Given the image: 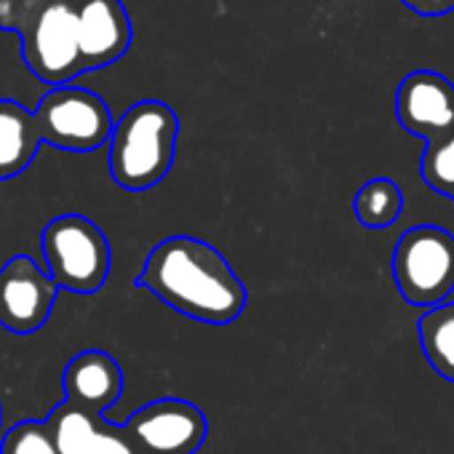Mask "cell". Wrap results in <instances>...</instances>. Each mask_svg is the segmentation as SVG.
Here are the masks:
<instances>
[{"label": "cell", "mask_w": 454, "mask_h": 454, "mask_svg": "<svg viewBox=\"0 0 454 454\" xmlns=\"http://www.w3.org/2000/svg\"><path fill=\"white\" fill-rule=\"evenodd\" d=\"M137 286L153 292L171 310L208 324H233L249 302L244 281L211 244L192 236L160 241L145 260Z\"/></svg>", "instance_id": "6da1fadb"}, {"label": "cell", "mask_w": 454, "mask_h": 454, "mask_svg": "<svg viewBox=\"0 0 454 454\" xmlns=\"http://www.w3.org/2000/svg\"><path fill=\"white\" fill-rule=\"evenodd\" d=\"M33 118L41 142L67 153H91L102 147L113 131V115L105 99L78 86L51 89L38 102Z\"/></svg>", "instance_id": "8992f818"}, {"label": "cell", "mask_w": 454, "mask_h": 454, "mask_svg": "<svg viewBox=\"0 0 454 454\" xmlns=\"http://www.w3.org/2000/svg\"><path fill=\"white\" fill-rule=\"evenodd\" d=\"M59 286L33 257L17 254L0 268V326L12 334H35L51 318Z\"/></svg>", "instance_id": "ba28073f"}, {"label": "cell", "mask_w": 454, "mask_h": 454, "mask_svg": "<svg viewBox=\"0 0 454 454\" xmlns=\"http://www.w3.org/2000/svg\"><path fill=\"white\" fill-rule=\"evenodd\" d=\"M123 433L139 454H195L208 435V419L184 398H158L137 409Z\"/></svg>", "instance_id": "52a82bcc"}, {"label": "cell", "mask_w": 454, "mask_h": 454, "mask_svg": "<svg viewBox=\"0 0 454 454\" xmlns=\"http://www.w3.org/2000/svg\"><path fill=\"white\" fill-rule=\"evenodd\" d=\"M41 145L33 113L14 99L0 102V182L25 174Z\"/></svg>", "instance_id": "4fadbf2b"}, {"label": "cell", "mask_w": 454, "mask_h": 454, "mask_svg": "<svg viewBox=\"0 0 454 454\" xmlns=\"http://www.w3.org/2000/svg\"><path fill=\"white\" fill-rule=\"evenodd\" d=\"M353 211H356V216H358V222L364 227H372V231H382V227H390L401 216V211H403V192L387 176L369 179L356 192Z\"/></svg>", "instance_id": "9a60e30c"}, {"label": "cell", "mask_w": 454, "mask_h": 454, "mask_svg": "<svg viewBox=\"0 0 454 454\" xmlns=\"http://www.w3.org/2000/svg\"><path fill=\"white\" fill-rule=\"evenodd\" d=\"M398 123L425 142H435L454 129V83L433 70L409 73L395 91Z\"/></svg>", "instance_id": "9c48e42d"}, {"label": "cell", "mask_w": 454, "mask_h": 454, "mask_svg": "<svg viewBox=\"0 0 454 454\" xmlns=\"http://www.w3.org/2000/svg\"><path fill=\"white\" fill-rule=\"evenodd\" d=\"M393 281L411 308H438L454 292V236L435 224L406 231L393 249Z\"/></svg>", "instance_id": "277c9868"}, {"label": "cell", "mask_w": 454, "mask_h": 454, "mask_svg": "<svg viewBox=\"0 0 454 454\" xmlns=\"http://www.w3.org/2000/svg\"><path fill=\"white\" fill-rule=\"evenodd\" d=\"M179 118L158 99L131 105L110 131L107 166L118 187L142 192L166 179L176 158Z\"/></svg>", "instance_id": "7a4b0ae2"}, {"label": "cell", "mask_w": 454, "mask_h": 454, "mask_svg": "<svg viewBox=\"0 0 454 454\" xmlns=\"http://www.w3.org/2000/svg\"><path fill=\"white\" fill-rule=\"evenodd\" d=\"M0 422H4V409H0Z\"/></svg>", "instance_id": "d6986e66"}, {"label": "cell", "mask_w": 454, "mask_h": 454, "mask_svg": "<svg viewBox=\"0 0 454 454\" xmlns=\"http://www.w3.org/2000/svg\"><path fill=\"white\" fill-rule=\"evenodd\" d=\"M417 334L433 372L454 382V302L430 308L419 318Z\"/></svg>", "instance_id": "5bb4252c"}, {"label": "cell", "mask_w": 454, "mask_h": 454, "mask_svg": "<svg viewBox=\"0 0 454 454\" xmlns=\"http://www.w3.org/2000/svg\"><path fill=\"white\" fill-rule=\"evenodd\" d=\"M49 278L73 294H94L105 286L113 249L102 227L83 214L54 216L41 233Z\"/></svg>", "instance_id": "3957f363"}, {"label": "cell", "mask_w": 454, "mask_h": 454, "mask_svg": "<svg viewBox=\"0 0 454 454\" xmlns=\"http://www.w3.org/2000/svg\"><path fill=\"white\" fill-rule=\"evenodd\" d=\"M59 454H139L123 425L107 422L102 414L86 411L67 401L57 403L46 417Z\"/></svg>", "instance_id": "8fae6325"}, {"label": "cell", "mask_w": 454, "mask_h": 454, "mask_svg": "<svg viewBox=\"0 0 454 454\" xmlns=\"http://www.w3.org/2000/svg\"><path fill=\"white\" fill-rule=\"evenodd\" d=\"M0 454H59L46 419H22L6 430Z\"/></svg>", "instance_id": "e0dca14e"}, {"label": "cell", "mask_w": 454, "mask_h": 454, "mask_svg": "<svg viewBox=\"0 0 454 454\" xmlns=\"http://www.w3.org/2000/svg\"><path fill=\"white\" fill-rule=\"evenodd\" d=\"M30 73L46 86H70L81 70L75 0H41L17 30Z\"/></svg>", "instance_id": "5b68a950"}, {"label": "cell", "mask_w": 454, "mask_h": 454, "mask_svg": "<svg viewBox=\"0 0 454 454\" xmlns=\"http://www.w3.org/2000/svg\"><path fill=\"white\" fill-rule=\"evenodd\" d=\"M401 4L419 17H443L454 12V0H401Z\"/></svg>", "instance_id": "ac0fdd59"}, {"label": "cell", "mask_w": 454, "mask_h": 454, "mask_svg": "<svg viewBox=\"0 0 454 454\" xmlns=\"http://www.w3.org/2000/svg\"><path fill=\"white\" fill-rule=\"evenodd\" d=\"M422 179L427 182L430 190L454 200V129L441 139L425 145Z\"/></svg>", "instance_id": "2e32d148"}, {"label": "cell", "mask_w": 454, "mask_h": 454, "mask_svg": "<svg viewBox=\"0 0 454 454\" xmlns=\"http://www.w3.org/2000/svg\"><path fill=\"white\" fill-rule=\"evenodd\" d=\"M65 401L94 414H105L123 393L121 364L105 350H83L62 372Z\"/></svg>", "instance_id": "7c38bea8"}, {"label": "cell", "mask_w": 454, "mask_h": 454, "mask_svg": "<svg viewBox=\"0 0 454 454\" xmlns=\"http://www.w3.org/2000/svg\"><path fill=\"white\" fill-rule=\"evenodd\" d=\"M81 70L118 62L131 46V20L121 0H75Z\"/></svg>", "instance_id": "30bf717a"}]
</instances>
